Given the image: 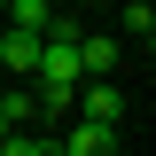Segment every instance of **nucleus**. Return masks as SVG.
Instances as JSON below:
<instances>
[{
	"label": "nucleus",
	"mask_w": 156,
	"mask_h": 156,
	"mask_svg": "<svg viewBox=\"0 0 156 156\" xmlns=\"http://www.w3.org/2000/svg\"><path fill=\"white\" fill-rule=\"evenodd\" d=\"M0 70L31 78V70H39V39H31V31H8V39H0Z\"/></svg>",
	"instance_id": "6"
},
{
	"label": "nucleus",
	"mask_w": 156,
	"mask_h": 156,
	"mask_svg": "<svg viewBox=\"0 0 156 156\" xmlns=\"http://www.w3.org/2000/svg\"><path fill=\"white\" fill-rule=\"evenodd\" d=\"M0 140H8V125H0Z\"/></svg>",
	"instance_id": "9"
},
{
	"label": "nucleus",
	"mask_w": 156,
	"mask_h": 156,
	"mask_svg": "<svg viewBox=\"0 0 156 156\" xmlns=\"http://www.w3.org/2000/svg\"><path fill=\"white\" fill-rule=\"evenodd\" d=\"M0 8H8V0H0Z\"/></svg>",
	"instance_id": "10"
},
{
	"label": "nucleus",
	"mask_w": 156,
	"mask_h": 156,
	"mask_svg": "<svg viewBox=\"0 0 156 156\" xmlns=\"http://www.w3.org/2000/svg\"><path fill=\"white\" fill-rule=\"evenodd\" d=\"M0 78H8V70H0Z\"/></svg>",
	"instance_id": "11"
},
{
	"label": "nucleus",
	"mask_w": 156,
	"mask_h": 156,
	"mask_svg": "<svg viewBox=\"0 0 156 156\" xmlns=\"http://www.w3.org/2000/svg\"><path fill=\"white\" fill-rule=\"evenodd\" d=\"M78 70H86V78H109V70H117V39L86 31V39H78Z\"/></svg>",
	"instance_id": "5"
},
{
	"label": "nucleus",
	"mask_w": 156,
	"mask_h": 156,
	"mask_svg": "<svg viewBox=\"0 0 156 156\" xmlns=\"http://www.w3.org/2000/svg\"><path fill=\"white\" fill-rule=\"evenodd\" d=\"M117 23H125V39H140V47L156 39V8H148V0H125V8H117Z\"/></svg>",
	"instance_id": "7"
},
{
	"label": "nucleus",
	"mask_w": 156,
	"mask_h": 156,
	"mask_svg": "<svg viewBox=\"0 0 156 156\" xmlns=\"http://www.w3.org/2000/svg\"><path fill=\"white\" fill-rule=\"evenodd\" d=\"M55 148H62V156H117V133H109V125H86V117H78L70 133L55 140Z\"/></svg>",
	"instance_id": "2"
},
{
	"label": "nucleus",
	"mask_w": 156,
	"mask_h": 156,
	"mask_svg": "<svg viewBox=\"0 0 156 156\" xmlns=\"http://www.w3.org/2000/svg\"><path fill=\"white\" fill-rule=\"evenodd\" d=\"M78 101V117H86V125H125V86H109V78H86V94H70Z\"/></svg>",
	"instance_id": "1"
},
{
	"label": "nucleus",
	"mask_w": 156,
	"mask_h": 156,
	"mask_svg": "<svg viewBox=\"0 0 156 156\" xmlns=\"http://www.w3.org/2000/svg\"><path fill=\"white\" fill-rule=\"evenodd\" d=\"M0 156H62V148H55V140H31V133H8Z\"/></svg>",
	"instance_id": "8"
},
{
	"label": "nucleus",
	"mask_w": 156,
	"mask_h": 156,
	"mask_svg": "<svg viewBox=\"0 0 156 156\" xmlns=\"http://www.w3.org/2000/svg\"><path fill=\"white\" fill-rule=\"evenodd\" d=\"M31 117H39V94H31V86H0V125H8V133H23Z\"/></svg>",
	"instance_id": "4"
},
{
	"label": "nucleus",
	"mask_w": 156,
	"mask_h": 156,
	"mask_svg": "<svg viewBox=\"0 0 156 156\" xmlns=\"http://www.w3.org/2000/svg\"><path fill=\"white\" fill-rule=\"evenodd\" d=\"M0 16H8V31H47V23H55V0H8V8H0Z\"/></svg>",
	"instance_id": "3"
}]
</instances>
